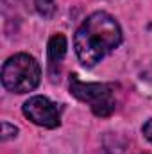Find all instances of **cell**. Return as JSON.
<instances>
[{
	"mask_svg": "<svg viewBox=\"0 0 152 154\" xmlns=\"http://www.w3.org/2000/svg\"><path fill=\"white\" fill-rule=\"evenodd\" d=\"M122 43V29L111 14L97 11L77 29L74 47L79 61L91 68Z\"/></svg>",
	"mask_w": 152,
	"mask_h": 154,
	"instance_id": "6da1fadb",
	"label": "cell"
},
{
	"mask_svg": "<svg viewBox=\"0 0 152 154\" xmlns=\"http://www.w3.org/2000/svg\"><path fill=\"white\" fill-rule=\"evenodd\" d=\"M41 68L29 54H14L2 66V84L13 93H29L39 84Z\"/></svg>",
	"mask_w": 152,
	"mask_h": 154,
	"instance_id": "7a4b0ae2",
	"label": "cell"
},
{
	"mask_svg": "<svg viewBox=\"0 0 152 154\" xmlns=\"http://www.w3.org/2000/svg\"><path fill=\"white\" fill-rule=\"evenodd\" d=\"M70 93L90 104L93 115L97 116H109L116 108V100H114V91L111 84H104V82H82L77 75H72L70 79Z\"/></svg>",
	"mask_w": 152,
	"mask_h": 154,
	"instance_id": "3957f363",
	"label": "cell"
},
{
	"mask_svg": "<svg viewBox=\"0 0 152 154\" xmlns=\"http://www.w3.org/2000/svg\"><path fill=\"white\" fill-rule=\"evenodd\" d=\"M23 115L32 124L47 129H56L61 124V108L41 95L31 97L23 104Z\"/></svg>",
	"mask_w": 152,
	"mask_h": 154,
	"instance_id": "277c9868",
	"label": "cell"
},
{
	"mask_svg": "<svg viewBox=\"0 0 152 154\" xmlns=\"http://www.w3.org/2000/svg\"><path fill=\"white\" fill-rule=\"evenodd\" d=\"M66 48H68V41L65 38V34H54L48 39V61L50 65H59L63 61V57L66 56Z\"/></svg>",
	"mask_w": 152,
	"mask_h": 154,
	"instance_id": "5b68a950",
	"label": "cell"
},
{
	"mask_svg": "<svg viewBox=\"0 0 152 154\" xmlns=\"http://www.w3.org/2000/svg\"><path fill=\"white\" fill-rule=\"evenodd\" d=\"M34 5H36V11L47 20H50L57 11V5L54 0H34Z\"/></svg>",
	"mask_w": 152,
	"mask_h": 154,
	"instance_id": "8992f818",
	"label": "cell"
},
{
	"mask_svg": "<svg viewBox=\"0 0 152 154\" xmlns=\"http://www.w3.org/2000/svg\"><path fill=\"white\" fill-rule=\"evenodd\" d=\"M18 134V127H14L9 122H2V142H7L11 138H16Z\"/></svg>",
	"mask_w": 152,
	"mask_h": 154,
	"instance_id": "52a82bcc",
	"label": "cell"
},
{
	"mask_svg": "<svg viewBox=\"0 0 152 154\" xmlns=\"http://www.w3.org/2000/svg\"><path fill=\"white\" fill-rule=\"evenodd\" d=\"M141 133H143V136L149 140L152 143V118H149L145 124H143V127H141Z\"/></svg>",
	"mask_w": 152,
	"mask_h": 154,
	"instance_id": "ba28073f",
	"label": "cell"
}]
</instances>
